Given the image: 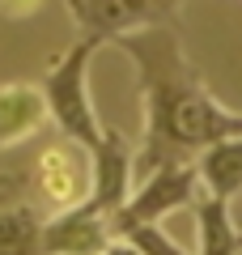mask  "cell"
Listing matches in <instances>:
<instances>
[{
	"label": "cell",
	"mask_w": 242,
	"mask_h": 255,
	"mask_svg": "<svg viewBox=\"0 0 242 255\" xmlns=\"http://www.w3.org/2000/svg\"><path fill=\"white\" fill-rule=\"evenodd\" d=\"M64 9L77 21V38H98L111 47L144 26H179L183 0H64Z\"/></svg>",
	"instance_id": "cell-3"
},
{
	"label": "cell",
	"mask_w": 242,
	"mask_h": 255,
	"mask_svg": "<svg viewBox=\"0 0 242 255\" xmlns=\"http://www.w3.org/2000/svg\"><path fill=\"white\" fill-rule=\"evenodd\" d=\"M111 47L132 60L140 90L144 136L136 149V174L170 162H196L213 140L242 136V111H230L208 94L204 77L183 51L179 26H144Z\"/></svg>",
	"instance_id": "cell-1"
},
{
	"label": "cell",
	"mask_w": 242,
	"mask_h": 255,
	"mask_svg": "<svg viewBox=\"0 0 242 255\" xmlns=\"http://www.w3.org/2000/svg\"><path fill=\"white\" fill-rule=\"evenodd\" d=\"M191 217L200 230V251L196 255H242V230L234 221V204L217 200L208 191H196Z\"/></svg>",
	"instance_id": "cell-10"
},
{
	"label": "cell",
	"mask_w": 242,
	"mask_h": 255,
	"mask_svg": "<svg viewBox=\"0 0 242 255\" xmlns=\"http://www.w3.org/2000/svg\"><path fill=\"white\" fill-rule=\"evenodd\" d=\"M102 51L98 38H72V47H64L43 73V102H47V124L60 136L77 140V145L94 149L107 132V124L98 119L90 98V60Z\"/></svg>",
	"instance_id": "cell-2"
},
{
	"label": "cell",
	"mask_w": 242,
	"mask_h": 255,
	"mask_svg": "<svg viewBox=\"0 0 242 255\" xmlns=\"http://www.w3.org/2000/svg\"><path fill=\"white\" fill-rule=\"evenodd\" d=\"M43 213L34 204H0V255H38Z\"/></svg>",
	"instance_id": "cell-11"
},
{
	"label": "cell",
	"mask_w": 242,
	"mask_h": 255,
	"mask_svg": "<svg viewBox=\"0 0 242 255\" xmlns=\"http://www.w3.org/2000/svg\"><path fill=\"white\" fill-rule=\"evenodd\" d=\"M102 255H140V251H136V247L127 243V238H111V247H107Z\"/></svg>",
	"instance_id": "cell-14"
},
{
	"label": "cell",
	"mask_w": 242,
	"mask_h": 255,
	"mask_svg": "<svg viewBox=\"0 0 242 255\" xmlns=\"http://www.w3.org/2000/svg\"><path fill=\"white\" fill-rule=\"evenodd\" d=\"M47 128V102L43 90L30 81L0 85V149H13L21 140L38 136Z\"/></svg>",
	"instance_id": "cell-8"
},
{
	"label": "cell",
	"mask_w": 242,
	"mask_h": 255,
	"mask_svg": "<svg viewBox=\"0 0 242 255\" xmlns=\"http://www.w3.org/2000/svg\"><path fill=\"white\" fill-rule=\"evenodd\" d=\"M38 9H43V0H0V17H9V21H26Z\"/></svg>",
	"instance_id": "cell-13"
},
{
	"label": "cell",
	"mask_w": 242,
	"mask_h": 255,
	"mask_svg": "<svg viewBox=\"0 0 242 255\" xmlns=\"http://www.w3.org/2000/svg\"><path fill=\"white\" fill-rule=\"evenodd\" d=\"M196 191H200V179H196V166H191V162L153 166V170H144L140 179L132 183V191H127L123 209L115 213L111 230H123V226H157L161 217L191 209Z\"/></svg>",
	"instance_id": "cell-4"
},
{
	"label": "cell",
	"mask_w": 242,
	"mask_h": 255,
	"mask_svg": "<svg viewBox=\"0 0 242 255\" xmlns=\"http://www.w3.org/2000/svg\"><path fill=\"white\" fill-rule=\"evenodd\" d=\"M115 238L111 217L98 213L90 200L60 209L43 217V234H38V255H102Z\"/></svg>",
	"instance_id": "cell-6"
},
{
	"label": "cell",
	"mask_w": 242,
	"mask_h": 255,
	"mask_svg": "<svg viewBox=\"0 0 242 255\" xmlns=\"http://www.w3.org/2000/svg\"><path fill=\"white\" fill-rule=\"evenodd\" d=\"M90 183H94V162H90V149L77 145V140L60 136L38 153L34 162V187L43 196V204L51 213L72 209L90 196Z\"/></svg>",
	"instance_id": "cell-5"
},
{
	"label": "cell",
	"mask_w": 242,
	"mask_h": 255,
	"mask_svg": "<svg viewBox=\"0 0 242 255\" xmlns=\"http://www.w3.org/2000/svg\"><path fill=\"white\" fill-rule=\"evenodd\" d=\"M115 238H127L140 255H187L179 243L166 238L161 226H123V230H115Z\"/></svg>",
	"instance_id": "cell-12"
},
{
	"label": "cell",
	"mask_w": 242,
	"mask_h": 255,
	"mask_svg": "<svg viewBox=\"0 0 242 255\" xmlns=\"http://www.w3.org/2000/svg\"><path fill=\"white\" fill-rule=\"evenodd\" d=\"M90 162H94V183H90V196L85 200L115 221V213L123 209L127 191L136 183V149L123 140V132L107 128L102 140L90 149Z\"/></svg>",
	"instance_id": "cell-7"
},
{
	"label": "cell",
	"mask_w": 242,
	"mask_h": 255,
	"mask_svg": "<svg viewBox=\"0 0 242 255\" xmlns=\"http://www.w3.org/2000/svg\"><path fill=\"white\" fill-rule=\"evenodd\" d=\"M191 166H196L200 191H208L217 200H230V204L242 196V136L213 140Z\"/></svg>",
	"instance_id": "cell-9"
}]
</instances>
